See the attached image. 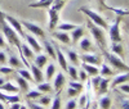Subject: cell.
<instances>
[{
	"instance_id": "cell-3",
	"label": "cell",
	"mask_w": 129,
	"mask_h": 109,
	"mask_svg": "<svg viewBox=\"0 0 129 109\" xmlns=\"http://www.w3.org/2000/svg\"><path fill=\"white\" fill-rule=\"evenodd\" d=\"M79 12L84 13L85 16L88 17V19L92 22V23H94L95 26H98V27H101V28H103V30L109 28V25H107L106 19H105L102 16H100L98 13H95V12H93V10H90V9H88V8H85V7L80 8Z\"/></svg>"
},
{
	"instance_id": "cell-36",
	"label": "cell",
	"mask_w": 129,
	"mask_h": 109,
	"mask_svg": "<svg viewBox=\"0 0 129 109\" xmlns=\"http://www.w3.org/2000/svg\"><path fill=\"white\" fill-rule=\"evenodd\" d=\"M43 94L39 91V90H31V91H27L26 92V99L27 100H34V99H38V97H40Z\"/></svg>"
},
{
	"instance_id": "cell-8",
	"label": "cell",
	"mask_w": 129,
	"mask_h": 109,
	"mask_svg": "<svg viewBox=\"0 0 129 109\" xmlns=\"http://www.w3.org/2000/svg\"><path fill=\"white\" fill-rule=\"evenodd\" d=\"M83 63H88V64H93V65H101L102 64V58L100 55H97L94 53H84L80 57Z\"/></svg>"
},
{
	"instance_id": "cell-52",
	"label": "cell",
	"mask_w": 129,
	"mask_h": 109,
	"mask_svg": "<svg viewBox=\"0 0 129 109\" xmlns=\"http://www.w3.org/2000/svg\"><path fill=\"white\" fill-rule=\"evenodd\" d=\"M10 109H21V104L19 103H12L10 104Z\"/></svg>"
},
{
	"instance_id": "cell-15",
	"label": "cell",
	"mask_w": 129,
	"mask_h": 109,
	"mask_svg": "<svg viewBox=\"0 0 129 109\" xmlns=\"http://www.w3.org/2000/svg\"><path fill=\"white\" fill-rule=\"evenodd\" d=\"M84 36V27L83 26H78L76 28H74L71 31V40H72V44H76L80 39H83Z\"/></svg>"
},
{
	"instance_id": "cell-34",
	"label": "cell",
	"mask_w": 129,
	"mask_h": 109,
	"mask_svg": "<svg viewBox=\"0 0 129 109\" xmlns=\"http://www.w3.org/2000/svg\"><path fill=\"white\" fill-rule=\"evenodd\" d=\"M54 73H56V65L53 64V63L48 64V65H47V72H45V77H47L45 80H47V82H49V81L53 78Z\"/></svg>"
},
{
	"instance_id": "cell-4",
	"label": "cell",
	"mask_w": 129,
	"mask_h": 109,
	"mask_svg": "<svg viewBox=\"0 0 129 109\" xmlns=\"http://www.w3.org/2000/svg\"><path fill=\"white\" fill-rule=\"evenodd\" d=\"M103 55L106 58V60L109 62L110 67L115 68V69H120V71H124V72H128V64L124 63L121 60V58H119L114 53H110V51H103Z\"/></svg>"
},
{
	"instance_id": "cell-2",
	"label": "cell",
	"mask_w": 129,
	"mask_h": 109,
	"mask_svg": "<svg viewBox=\"0 0 129 109\" xmlns=\"http://www.w3.org/2000/svg\"><path fill=\"white\" fill-rule=\"evenodd\" d=\"M87 26H88V28H89V31H90V34L93 35V37H94V40H95V42H97V45L101 48L102 53L106 51V50H107V41H106L105 30L101 28V27H98V26H95L94 23H92L89 19H88V22H87Z\"/></svg>"
},
{
	"instance_id": "cell-5",
	"label": "cell",
	"mask_w": 129,
	"mask_h": 109,
	"mask_svg": "<svg viewBox=\"0 0 129 109\" xmlns=\"http://www.w3.org/2000/svg\"><path fill=\"white\" fill-rule=\"evenodd\" d=\"M120 21H121V16H117L115 22L109 27V35L111 39V42H121V35H120Z\"/></svg>"
},
{
	"instance_id": "cell-9",
	"label": "cell",
	"mask_w": 129,
	"mask_h": 109,
	"mask_svg": "<svg viewBox=\"0 0 129 109\" xmlns=\"http://www.w3.org/2000/svg\"><path fill=\"white\" fill-rule=\"evenodd\" d=\"M54 50H56V59L58 60V63H59L61 67H62V69L66 72L69 64H67V59H66V57H64L63 51L61 50V48H59L58 45H54Z\"/></svg>"
},
{
	"instance_id": "cell-14",
	"label": "cell",
	"mask_w": 129,
	"mask_h": 109,
	"mask_svg": "<svg viewBox=\"0 0 129 109\" xmlns=\"http://www.w3.org/2000/svg\"><path fill=\"white\" fill-rule=\"evenodd\" d=\"M31 73H32V80H34L36 83H40L44 80V76H43V72L40 68H38L35 64H31Z\"/></svg>"
},
{
	"instance_id": "cell-13",
	"label": "cell",
	"mask_w": 129,
	"mask_h": 109,
	"mask_svg": "<svg viewBox=\"0 0 129 109\" xmlns=\"http://www.w3.org/2000/svg\"><path fill=\"white\" fill-rule=\"evenodd\" d=\"M48 16H49V28H50V31H52V30L56 28V26H57V23H58V19H59V16H58L57 10L53 9V8H49Z\"/></svg>"
},
{
	"instance_id": "cell-12",
	"label": "cell",
	"mask_w": 129,
	"mask_h": 109,
	"mask_svg": "<svg viewBox=\"0 0 129 109\" xmlns=\"http://www.w3.org/2000/svg\"><path fill=\"white\" fill-rule=\"evenodd\" d=\"M66 83V76H64L62 72H58L56 74V78H54V83H53V89H54L56 92H59L62 90V87Z\"/></svg>"
},
{
	"instance_id": "cell-40",
	"label": "cell",
	"mask_w": 129,
	"mask_h": 109,
	"mask_svg": "<svg viewBox=\"0 0 129 109\" xmlns=\"http://www.w3.org/2000/svg\"><path fill=\"white\" fill-rule=\"evenodd\" d=\"M50 109H61V96H59V92H57L56 97L53 99Z\"/></svg>"
},
{
	"instance_id": "cell-24",
	"label": "cell",
	"mask_w": 129,
	"mask_h": 109,
	"mask_svg": "<svg viewBox=\"0 0 129 109\" xmlns=\"http://www.w3.org/2000/svg\"><path fill=\"white\" fill-rule=\"evenodd\" d=\"M111 53L116 54L119 58L124 57V46L121 42H111Z\"/></svg>"
},
{
	"instance_id": "cell-47",
	"label": "cell",
	"mask_w": 129,
	"mask_h": 109,
	"mask_svg": "<svg viewBox=\"0 0 129 109\" xmlns=\"http://www.w3.org/2000/svg\"><path fill=\"white\" fill-rule=\"evenodd\" d=\"M28 108L30 109H45L43 105H40L39 103H32V101H28Z\"/></svg>"
},
{
	"instance_id": "cell-18",
	"label": "cell",
	"mask_w": 129,
	"mask_h": 109,
	"mask_svg": "<svg viewBox=\"0 0 129 109\" xmlns=\"http://www.w3.org/2000/svg\"><path fill=\"white\" fill-rule=\"evenodd\" d=\"M48 63V55L47 54H41L38 53V55L34 58V64L36 65L38 68H44Z\"/></svg>"
},
{
	"instance_id": "cell-49",
	"label": "cell",
	"mask_w": 129,
	"mask_h": 109,
	"mask_svg": "<svg viewBox=\"0 0 129 109\" xmlns=\"http://www.w3.org/2000/svg\"><path fill=\"white\" fill-rule=\"evenodd\" d=\"M7 54L4 53V51H0V64L2 65H4L5 63H7Z\"/></svg>"
},
{
	"instance_id": "cell-48",
	"label": "cell",
	"mask_w": 129,
	"mask_h": 109,
	"mask_svg": "<svg viewBox=\"0 0 129 109\" xmlns=\"http://www.w3.org/2000/svg\"><path fill=\"white\" fill-rule=\"evenodd\" d=\"M119 89H120V91H121V92L128 94V92H129V85H128V82H124V83L119 85Z\"/></svg>"
},
{
	"instance_id": "cell-53",
	"label": "cell",
	"mask_w": 129,
	"mask_h": 109,
	"mask_svg": "<svg viewBox=\"0 0 129 109\" xmlns=\"http://www.w3.org/2000/svg\"><path fill=\"white\" fill-rule=\"evenodd\" d=\"M5 81H7V80H5V77H0V86H2Z\"/></svg>"
},
{
	"instance_id": "cell-38",
	"label": "cell",
	"mask_w": 129,
	"mask_h": 109,
	"mask_svg": "<svg viewBox=\"0 0 129 109\" xmlns=\"http://www.w3.org/2000/svg\"><path fill=\"white\" fill-rule=\"evenodd\" d=\"M18 74L21 76V77H23L25 80H27V81H34L32 80V74L27 69H18Z\"/></svg>"
},
{
	"instance_id": "cell-51",
	"label": "cell",
	"mask_w": 129,
	"mask_h": 109,
	"mask_svg": "<svg viewBox=\"0 0 129 109\" xmlns=\"http://www.w3.org/2000/svg\"><path fill=\"white\" fill-rule=\"evenodd\" d=\"M121 105H123V109H129L128 99H121Z\"/></svg>"
},
{
	"instance_id": "cell-20",
	"label": "cell",
	"mask_w": 129,
	"mask_h": 109,
	"mask_svg": "<svg viewBox=\"0 0 129 109\" xmlns=\"http://www.w3.org/2000/svg\"><path fill=\"white\" fill-rule=\"evenodd\" d=\"M109 85H110V80L102 77V80H101V82L98 85V89H97V94H98L100 96L101 95H106L107 91H109Z\"/></svg>"
},
{
	"instance_id": "cell-10",
	"label": "cell",
	"mask_w": 129,
	"mask_h": 109,
	"mask_svg": "<svg viewBox=\"0 0 129 109\" xmlns=\"http://www.w3.org/2000/svg\"><path fill=\"white\" fill-rule=\"evenodd\" d=\"M23 37L26 39V44L32 49L34 53H40L41 51V45L39 44V41L36 40V37H34L32 35H25Z\"/></svg>"
},
{
	"instance_id": "cell-33",
	"label": "cell",
	"mask_w": 129,
	"mask_h": 109,
	"mask_svg": "<svg viewBox=\"0 0 129 109\" xmlns=\"http://www.w3.org/2000/svg\"><path fill=\"white\" fill-rule=\"evenodd\" d=\"M66 53H67V58L71 62V64L76 67V65L79 64V55H78V53L74 51V50H66Z\"/></svg>"
},
{
	"instance_id": "cell-35",
	"label": "cell",
	"mask_w": 129,
	"mask_h": 109,
	"mask_svg": "<svg viewBox=\"0 0 129 109\" xmlns=\"http://www.w3.org/2000/svg\"><path fill=\"white\" fill-rule=\"evenodd\" d=\"M67 73H69V76L71 77V80L72 81H78V68L75 67V65H67V71H66Z\"/></svg>"
},
{
	"instance_id": "cell-1",
	"label": "cell",
	"mask_w": 129,
	"mask_h": 109,
	"mask_svg": "<svg viewBox=\"0 0 129 109\" xmlns=\"http://www.w3.org/2000/svg\"><path fill=\"white\" fill-rule=\"evenodd\" d=\"M0 30H2V32H3V36L5 37V40H7V42L9 44V45H14L17 49H18V53L21 54V62H22L26 67H30L28 65V62L23 58V54H22V44H21V39H19V36H18V34L17 32L9 26V23L5 21V18H4V12L2 10V8H0Z\"/></svg>"
},
{
	"instance_id": "cell-11",
	"label": "cell",
	"mask_w": 129,
	"mask_h": 109,
	"mask_svg": "<svg viewBox=\"0 0 129 109\" xmlns=\"http://www.w3.org/2000/svg\"><path fill=\"white\" fill-rule=\"evenodd\" d=\"M0 101H4V103H19L21 101V97L18 94H7V92H3L0 91Z\"/></svg>"
},
{
	"instance_id": "cell-56",
	"label": "cell",
	"mask_w": 129,
	"mask_h": 109,
	"mask_svg": "<svg viewBox=\"0 0 129 109\" xmlns=\"http://www.w3.org/2000/svg\"><path fill=\"white\" fill-rule=\"evenodd\" d=\"M89 105H90V104H89V103H88V104H87V105H85V108H80V109H87V108H88V106H89Z\"/></svg>"
},
{
	"instance_id": "cell-16",
	"label": "cell",
	"mask_w": 129,
	"mask_h": 109,
	"mask_svg": "<svg viewBox=\"0 0 129 109\" xmlns=\"http://www.w3.org/2000/svg\"><path fill=\"white\" fill-rule=\"evenodd\" d=\"M80 49L84 53H93L94 51V45H93V42L90 41L89 37H84L80 41Z\"/></svg>"
},
{
	"instance_id": "cell-37",
	"label": "cell",
	"mask_w": 129,
	"mask_h": 109,
	"mask_svg": "<svg viewBox=\"0 0 129 109\" xmlns=\"http://www.w3.org/2000/svg\"><path fill=\"white\" fill-rule=\"evenodd\" d=\"M38 103L40 104V105H43V106H45V105H49L50 104V101H52V96H49V95H41L40 97H38Z\"/></svg>"
},
{
	"instance_id": "cell-19",
	"label": "cell",
	"mask_w": 129,
	"mask_h": 109,
	"mask_svg": "<svg viewBox=\"0 0 129 109\" xmlns=\"http://www.w3.org/2000/svg\"><path fill=\"white\" fill-rule=\"evenodd\" d=\"M81 68L85 71V73H87L88 76H97V74H100V69L97 65H93V64H88V63H83L81 65Z\"/></svg>"
},
{
	"instance_id": "cell-29",
	"label": "cell",
	"mask_w": 129,
	"mask_h": 109,
	"mask_svg": "<svg viewBox=\"0 0 129 109\" xmlns=\"http://www.w3.org/2000/svg\"><path fill=\"white\" fill-rule=\"evenodd\" d=\"M44 48H45V51H47V55L56 59V50H54V44L49 42L48 40L44 39Z\"/></svg>"
},
{
	"instance_id": "cell-45",
	"label": "cell",
	"mask_w": 129,
	"mask_h": 109,
	"mask_svg": "<svg viewBox=\"0 0 129 109\" xmlns=\"http://www.w3.org/2000/svg\"><path fill=\"white\" fill-rule=\"evenodd\" d=\"M87 78H88V74L85 73V71H84V69L78 71V80H80L81 82H85V81H87Z\"/></svg>"
},
{
	"instance_id": "cell-17",
	"label": "cell",
	"mask_w": 129,
	"mask_h": 109,
	"mask_svg": "<svg viewBox=\"0 0 129 109\" xmlns=\"http://www.w3.org/2000/svg\"><path fill=\"white\" fill-rule=\"evenodd\" d=\"M0 91L7 92V94H18L19 89H18V86H16V85H13V83L5 81L2 86H0Z\"/></svg>"
},
{
	"instance_id": "cell-22",
	"label": "cell",
	"mask_w": 129,
	"mask_h": 109,
	"mask_svg": "<svg viewBox=\"0 0 129 109\" xmlns=\"http://www.w3.org/2000/svg\"><path fill=\"white\" fill-rule=\"evenodd\" d=\"M53 36H54L58 41H61L62 44H70L71 42L70 35L67 34V32H64V31H57V32L53 34Z\"/></svg>"
},
{
	"instance_id": "cell-25",
	"label": "cell",
	"mask_w": 129,
	"mask_h": 109,
	"mask_svg": "<svg viewBox=\"0 0 129 109\" xmlns=\"http://www.w3.org/2000/svg\"><path fill=\"white\" fill-rule=\"evenodd\" d=\"M16 82H17V85H18V89L22 91V92H27L28 91V81L27 80H25L23 77H21V76L18 74V76H16Z\"/></svg>"
},
{
	"instance_id": "cell-57",
	"label": "cell",
	"mask_w": 129,
	"mask_h": 109,
	"mask_svg": "<svg viewBox=\"0 0 129 109\" xmlns=\"http://www.w3.org/2000/svg\"><path fill=\"white\" fill-rule=\"evenodd\" d=\"M0 109H5V108H4V105H3L2 103H0Z\"/></svg>"
},
{
	"instance_id": "cell-6",
	"label": "cell",
	"mask_w": 129,
	"mask_h": 109,
	"mask_svg": "<svg viewBox=\"0 0 129 109\" xmlns=\"http://www.w3.org/2000/svg\"><path fill=\"white\" fill-rule=\"evenodd\" d=\"M19 22H21V25H22V27L26 28L30 34L35 35L38 37H41L43 40L45 39V31L43 30L39 25L34 23V22H28V21H19Z\"/></svg>"
},
{
	"instance_id": "cell-32",
	"label": "cell",
	"mask_w": 129,
	"mask_h": 109,
	"mask_svg": "<svg viewBox=\"0 0 129 109\" xmlns=\"http://www.w3.org/2000/svg\"><path fill=\"white\" fill-rule=\"evenodd\" d=\"M36 90H39L41 94H48V92H52V85L49 82H40L38 83L36 86Z\"/></svg>"
},
{
	"instance_id": "cell-23",
	"label": "cell",
	"mask_w": 129,
	"mask_h": 109,
	"mask_svg": "<svg viewBox=\"0 0 129 109\" xmlns=\"http://www.w3.org/2000/svg\"><path fill=\"white\" fill-rule=\"evenodd\" d=\"M128 78H129L128 72H124V73H121V74H117L115 78H112L111 85H112V87L119 86V85H121V83H124V82H128Z\"/></svg>"
},
{
	"instance_id": "cell-39",
	"label": "cell",
	"mask_w": 129,
	"mask_h": 109,
	"mask_svg": "<svg viewBox=\"0 0 129 109\" xmlns=\"http://www.w3.org/2000/svg\"><path fill=\"white\" fill-rule=\"evenodd\" d=\"M69 87H72V89L78 90L79 92H81V91H83V89H84L81 82H78V81H72V80L69 82Z\"/></svg>"
},
{
	"instance_id": "cell-7",
	"label": "cell",
	"mask_w": 129,
	"mask_h": 109,
	"mask_svg": "<svg viewBox=\"0 0 129 109\" xmlns=\"http://www.w3.org/2000/svg\"><path fill=\"white\" fill-rule=\"evenodd\" d=\"M4 18H5V21L9 23V26L12 27L17 34H18V36H25V32H23V27H22V25H21V22L18 21V19H16L13 16H10V14H7V13H4Z\"/></svg>"
},
{
	"instance_id": "cell-27",
	"label": "cell",
	"mask_w": 129,
	"mask_h": 109,
	"mask_svg": "<svg viewBox=\"0 0 129 109\" xmlns=\"http://www.w3.org/2000/svg\"><path fill=\"white\" fill-rule=\"evenodd\" d=\"M7 62L9 63V65L12 68H22V65H23V63L21 62V59L17 55H14V54H10V57H9V59Z\"/></svg>"
},
{
	"instance_id": "cell-30",
	"label": "cell",
	"mask_w": 129,
	"mask_h": 109,
	"mask_svg": "<svg viewBox=\"0 0 129 109\" xmlns=\"http://www.w3.org/2000/svg\"><path fill=\"white\" fill-rule=\"evenodd\" d=\"M22 54H23V58L26 60H31V59H34L35 55H34V51H32V49L27 45V44H22Z\"/></svg>"
},
{
	"instance_id": "cell-41",
	"label": "cell",
	"mask_w": 129,
	"mask_h": 109,
	"mask_svg": "<svg viewBox=\"0 0 129 109\" xmlns=\"http://www.w3.org/2000/svg\"><path fill=\"white\" fill-rule=\"evenodd\" d=\"M101 80H102V76H93V78H92V86H93V89L97 91V89H98V85H100V82H101Z\"/></svg>"
},
{
	"instance_id": "cell-44",
	"label": "cell",
	"mask_w": 129,
	"mask_h": 109,
	"mask_svg": "<svg viewBox=\"0 0 129 109\" xmlns=\"http://www.w3.org/2000/svg\"><path fill=\"white\" fill-rule=\"evenodd\" d=\"M13 72H14V68H12V67H5V65L0 67V73H3V74H10Z\"/></svg>"
},
{
	"instance_id": "cell-50",
	"label": "cell",
	"mask_w": 129,
	"mask_h": 109,
	"mask_svg": "<svg viewBox=\"0 0 129 109\" xmlns=\"http://www.w3.org/2000/svg\"><path fill=\"white\" fill-rule=\"evenodd\" d=\"M7 46V40L3 35H0V48H5Z\"/></svg>"
},
{
	"instance_id": "cell-31",
	"label": "cell",
	"mask_w": 129,
	"mask_h": 109,
	"mask_svg": "<svg viewBox=\"0 0 129 109\" xmlns=\"http://www.w3.org/2000/svg\"><path fill=\"white\" fill-rule=\"evenodd\" d=\"M100 74L102 76V77H111V76H114V71L112 68L110 67L109 64H101V69H100Z\"/></svg>"
},
{
	"instance_id": "cell-54",
	"label": "cell",
	"mask_w": 129,
	"mask_h": 109,
	"mask_svg": "<svg viewBox=\"0 0 129 109\" xmlns=\"http://www.w3.org/2000/svg\"><path fill=\"white\" fill-rule=\"evenodd\" d=\"M90 109H98V105H97V103H93V105L90 106Z\"/></svg>"
},
{
	"instance_id": "cell-43",
	"label": "cell",
	"mask_w": 129,
	"mask_h": 109,
	"mask_svg": "<svg viewBox=\"0 0 129 109\" xmlns=\"http://www.w3.org/2000/svg\"><path fill=\"white\" fill-rule=\"evenodd\" d=\"M76 106H78V101L74 99V97H71V99L67 101V104H66V106H64V109H76Z\"/></svg>"
},
{
	"instance_id": "cell-26",
	"label": "cell",
	"mask_w": 129,
	"mask_h": 109,
	"mask_svg": "<svg viewBox=\"0 0 129 109\" xmlns=\"http://www.w3.org/2000/svg\"><path fill=\"white\" fill-rule=\"evenodd\" d=\"M79 25L76 23H71V22H62V23H57V28L59 31H64V32H69V31H72L74 28H76Z\"/></svg>"
},
{
	"instance_id": "cell-55",
	"label": "cell",
	"mask_w": 129,
	"mask_h": 109,
	"mask_svg": "<svg viewBox=\"0 0 129 109\" xmlns=\"http://www.w3.org/2000/svg\"><path fill=\"white\" fill-rule=\"evenodd\" d=\"M53 3H66V0H54V2H53Z\"/></svg>"
},
{
	"instance_id": "cell-46",
	"label": "cell",
	"mask_w": 129,
	"mask_h": 109,
	"mask_svg": "<svg viewBox=\"0 0 129 109\" xmlns=\"http://www.w3.org/2000/svg\"><path fill=\"white\" fill-rule=\"evenodd\" d=\"M80 92L78 91V90H75V89H72V87H69L67 89V96L69 97H75V96H78Z\"/></svg>"
},
{
	"instance_id": "cell-42",
	"label": "cell",
	"mask_w": 129,
	"mask_h": 109,
	"mask_svg": "<svg viewBox=\"0 0 129 109\" xmlns=\"http://www.w3.org/2000/svg\"><path fill=\"white\" fill-rule=\"evenodd\" d=\"M87 104H88V95H85V94L80 95V97H79V106L80 108H85Z\"/></svg>"
},
{
	"instance_id": "cell-21",
	"label": "cell",
	"mask_w": 129,
	"mask_h": 109,
	"mask_svg": "<svg viewBox=\"0 0 129 109\" xmlns=\"http://www.w3.org/2000/svg\"><path fill=\"white\" fill-rule=\"evenodd\" d=\"M111 97L107 96V95H101L98 103H97V105H98L100 109H110L111 108Z\"/></svg>"
},
{
	"instance_id": "cell-28",
	"label": "cell",
	"mask_w": 129,
	"mask_h": 109,
	"mask_svg": "<svg viewBox=\"0 0 129 109\" xmlns=\"http://www.w3.org/2000/svg\"><path fill=\"white\" fill-rule=\"evenodd\" d=\"M54 0H38L35 3H31L28 4L30 8H49Z\"/></svg>"
}]
</instances>
